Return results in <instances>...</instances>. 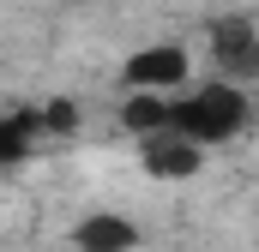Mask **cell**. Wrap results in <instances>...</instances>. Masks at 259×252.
<instances>
[{
    "instance_id": "2",
    "label": "cell",
    "mask_w": 259,
    "mask_h": 252,
    "mask_svg": "<svg viewBox=\"0 0 259 252\" xmlns=\"http://www.w3.org/2000/svg\"><path fill=\"white\" fill-rule=\"evenodd\" d=\"M181 78H187V54H181V48H145V54L127 60V84L139 96H163V90L181 84Z\"/></svg>"
},
{
    "instance_id": "7",
    "label": "cell",
    "mask_w": 259,
    "mask_h": 252,
    "mask_svg": "<svg viewBox=\"0 0 259 252\" xmlns=\"http://www.w3.org/2000/svg\"><path fill=\"white\" fill-rule=\"evenodd\" d=\"M163 120H169V102H163V96H139V90H133V102L121 108V126H127V132H145V138H157Z\"/></svg>"
},
{
    "instance_id": "4",
    "label": "cell",
    "mask_w": 259,
    "mask_h": 252,
    "mask_svg": "<svg viewBox=\"0 0 259 252\" xmlns=\"http://www.w3.org/2000/svg\"><path fill=\"white\" fill-rule=\"evenodd\" d=\"M145 168H151V174H163V180H187V174L199 168V150L187 144V138L157 132V138L145 144Z\"/></svg>"
},
{
    "instance_id": "3",
    "label": "cell",
    "mask_w": 259,
    "mask_h": 252,
    "mask_svg": "<svg viewBox=\"0 0 259 252\" xmlns=\"http://www.w3.org/2000/svg\"><path fill=\"white\" fill-rule=\"evenodd\" d=\"M211 42H217V60L229 66V72H253L259 66V30L247 18H223L211 30Z\"/></svg>"
},
{
    "instance_id": "5",
    "label": "cell",
    "mask_w": 259,
    "mask_h": 252,
    "mask_svg": "<svg viewBox=\"0 0 259 252\" xmlns=\"http://www.w3.org/2000/svg\"><path fill=\"white\" fill-rule=\"evenodd\" d=\"M133 222L127 216H84L78 222V252H133Z\"/></svg>"
},
{
    "instance_id": "8",
    "label": "cell",
    "mask_w": 259,
    "mask_h": 252,
    "mask_svg": "<svg viewBox=\"0 0 259 252\" xmlns=\"http://www.w3.org/2000/svg\"><path fill=\"white\" fill-rule=\"evenodd\" d=\"M36 126H49V132H72V126H78V108H72V102H55V108L36 114Z\"/></svg>"
},
{
    "instance_id": "6",
    "label": "cell",
    "mask_w": 259,
    "mask_h": 252,
    "mask_svg": "<svg viewBox=\"0 0 259 252\" xmlns=\"http://www.w3.org/2000/svg\"><path fill=\"white\" fill-rule=\"evenodd\" d=\"M30 138H36V114H6L0 120V168L24 162L30 156Z\"/></svg>"
},
{
    "instance_id": "1",
    "label": "cell",
    "mask_w": 259,
    "mask_h": 252,
    "mask_svg": "<svg viewBox=\"0 0 259 252\" xmlns=\"http://www.w3.org/2000/svg\"><path fill=\"white\" fill-rule=\"evenodd\" d=\"M247 120V102H241V90L235 84H211V90H199L187 102H169V120L163 132L169 138H187V144H223V138H235Z\"/></svg>"
}]
</instances>
